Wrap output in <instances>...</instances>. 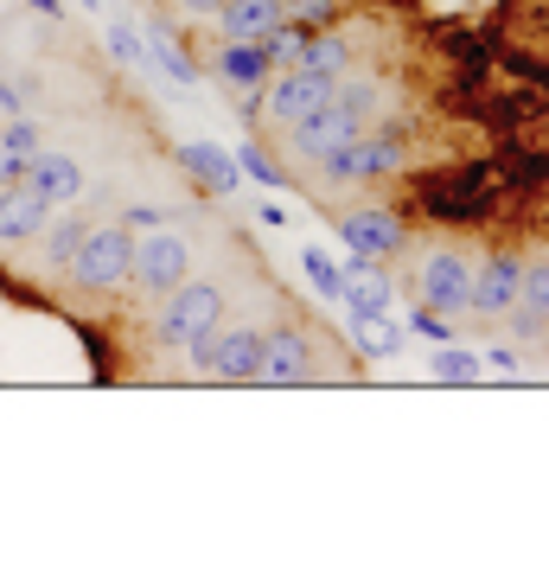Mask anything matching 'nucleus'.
Masks as SVG:
<instances>
[{
  "label": "nucleus",
  "mask_w": 549,
  "mask_h": 562,
  "mask_svg": "<svg viewBox=\"0 0 549 562\" xmlns=\"http://www.w3.org/2000/svg\"><path fill=\"white\" fill-rule=\"evenodd\" d=\"M65 276H70V288L90 294V301L128 288V281H135V231H128V224H97V231H83V244H77V256L65 262Z\"/></svg>",
  "instance_id": "1"
},
{
  "label": "nucleus",
  "mask_w": 549,
  "mask_h": 562,
  "mask_svg": "<svg viewBox=\"0 0 549 562\" xmlns=\"http://www.w3.org/2000/svg\"><path fill=\"white\" fill-rule=\"evenodd\" d=\"M339 97V77H326V70H307V65H288L269 77V90H262V109H269V122L281 128H294V122H307L313 109H326Z\"/></svg>",
  "instance_id": "2"
},
{
  "label": "nucleus",
  "mask_w": 549,
  "mask_h": 562,
  "mask_svg": "<svg viewBox=\"0 0 549 562\" xmlns=\"http://www.w3.org/2000/svg\"><path fill=\"white\" fill-rule=\"evenodd\" d=\"M211 319H224V288L217 281H179L167 294V307L154 314V339L160 346H186V333L211 326Z\"/></svg>",
  "instance_id": "3"
},
{
  "label": "nucleus",
  "mask_w": 549,
  "mask_h": 562,
  "mask_svg": "<svg viewBox=\"0 0 549 562\" xmlns=\"http://www.w3.org/2000/svg\"><path fill=\"white\" fill-rule=\"evenodd\" d=\"M473 269H480V262H467L460 249H435V256L422 262V276H415V294H422L435 314H473Z\"/></svg>",
  "instance_id": "4"
},
{
  "label": "nucleus",
  "mask_w": 549,
  "mask_h": 562,
  "mask_svg": "<svg viewBox=\"0 0 549 562\" xmlns=\"http://www.w3.org/2000/svg\"><path fill=\"white\" fill-rule=\"evenodd\" d=\"M358 128H365V115H351V109L333 97L326 109H313L307 122H294V128H288V154H294V160H320V154L345 147Z\"/></svg>",
  "instance_id": "5"
},
{
  "label": "nucleus",
  "mask_w": 549,
  "mask_h": 562,
  "mask_svg": "<svg viewBox=\"0 0 549 562\" xmlns=\"http://www.w3.org/2000/svg\"><path fill=\"white\" fill-rule=\"evenodd\" d=\"M186 276H192V249H186V237L154 231L147 244H135V281L147 288V294H172Z\"/></svg>",
  "instance_id": "6"
},
{
  "label": "nucleus",
  "mask_w": 549,
  "mask_h": 562,
  "mask_svg": "<svg viewBox=\"0 0 549 562\" xmlns=\"http://www.w3.org/2000/svg\"><path fill=\"white\" fill-rule=\"evenodd\" d=\"M517 288H524V262L517 256H492L473 269V314L480 319H505L517 307Z\"/></svg>",
  "instance_id": "7"
},
{
  "label": "nucleus",
  "mask_w": 549,
  "mask_h": 562,
  "mask_svg": "<svg viewBox=\"0 0 549 562\" xmlns=\"http://www.w3.org/2000/svg\"><path fill=\"white\" fill-rule=\"evenodd\" d=\"M339 237L351 244V256H390V249L410 244V231H403L390 211H378V205L345 211V217H339Z\"/></svg>",
  "instance_id": "8"
},
{
  "label": "nucleus",
  "mask_w": 549,
  "mask_h": 562,
  "mask_svg": "<svg viewBox=\"0 0 549 562\" xmlns=\"http://www.w3.org/2000/svg\"><path fill=\"white\" fill-rule=\"evenodd\" d=\"M211 70H217L231 90H262L274 77V58L262 52V38H224V45L211 52Z\"/></svg>",
  "instance_id": "9"
},
{
  "label": "nucleus",
  "mask_w": 549,
  "mask_h": 562,
  "mask_svg": "<svg viewBox=\"0 0 549 562\" xmlns=\"http://www.w3.org/2000/svg\"><path fill=\"white\" fill-rule=\"evenodd\" d=\"M307 371H313L307 333H294V326H274V333H262V378H269V384H301Z\"/></svg>",
  "instance_id": "10"
},
{
  "label": "nucleus",
  "mask_w": 549,
  "mask_h": 562,
  "mask_svg": "<svg viewBox=\"0 0 549 562\" xmlns=\"http://www.w3.org/2000/svg\"><path fill=\"white\" fill-rule=\"evenodd\" d=\"M45 217H52V205L38 199L26 179H20V186H0V244H26V237H38Z\"/></svg>",
  "instance_id": "11"
},
{
  "label": "nucleus",
  "mask_w": 549,
  "mask_h": 562,
  "mask_svg": "<svg viewBox=\"0 0 549 562\" xmlns=\"http://www.w3.org/2000/svg\"><path fill=\"white\" fill-rule=\"evenodd\" d=\"M179 167L199 179L205 192H217V199H224V192H237V160H231L217 140H186V147H179Z\"/></svg>",
  "instance_id": "12"
},
{
  "label": "nucleus",
  "mask_w": 549,
  "mask_h": 562,
  "mask_svg": "<svg viewBox=\"0 0 549 562\" xmlns=\"http://www.w3.org/2000/svg\"><path fill=\"white\" fill-rule=\"evenodd\" d=\"M26 186H33L45 205H70V199L83 192V173H77V160H70V154H33Z\"/></svg>",
  "instance_id": "13"
},
{
  "label": "nucleus",
  "mask_w": 549,
  "mask_h": 562,
  "mask_svg": "<svg viewBox=\"0 0 549 562\" xmlns=\"http://www.w3.org/2000/svg\"><path fill=\"white\" fill-rule=\"evenodd\" d=\"M211 371H217V378H231V384L262 378V333H256V326L224 333V339H217V358H211Z\"/></svg>",
  "instance_id": "14"
},
{
  "label": "nucleus",
  "mask_w": 549,
  "mask_h": 562,
  "mask_svg": "<svg viewBox=\"0 0 549 562\" xmlns=\"http://www.w3.org/2000/svg\"><path fill=\"white\" fill-rule=\"evenodd\" d=\"M345 276V307H351V314H390V276H378V269H371V256H358V262H345L339 269Z\"/></svg>",
  "instance_id": "15"
},
{
  "label": "nucleus",
  "mask_w": 549,
  "mask_h": 562,
  "mask_svg": "<svg viewBox=\"0 0 549 562\" xmlns=\"http://www.w3.org/2000/svg\"><path fill=\"white\" fill-rule=\"evenodd\" d=\"M281 26V0H224L217 7V33L224 38H262Z\"/></svg>",
  "instance_id": "16"
},
{
  "label": "nucleus",
  "mask_w": 549,
  "mask_h": 562,
  "mask_svg": "<svg viewBox=\"0 0 549 562\" xmlns=\"http://www.w3.org/2000/svg\"><path fill=\"white\" fill-rule=\"evenodd\" d=\"M345 154H351V173H358V179H390L396 167H403L396 135H351V140H345Z\"/></svg>",
  "instance_id": "17"
},
{
  "label": "nucleus",
  "mask_w": 549,
  "mask_h": 562,
  "mask_svg": "<svg viewBox=\"0 0 549 562\" xmlns=\"http://www.w3.org/2000/svg\"><path fill=\"white\" fill-rule=\"evenodd\" d=\"M301 65H307V70H326V77H345V65H351V45H345L333 26H320V33H307Z\"/></svg>",
  "instance_id": "18"
},
{
  "label": "nucleus",
  "mask_w": 549,
  "mask_h": 562,
  "mask_svg": "<svg viewBox=\"0 0 549 562\" xmlns=\"http://www.w3.org/2000/svg\"><path fill=\"white\" fill-rule=\"evenodd\" d=\"M351 339L371 351V358H396V346H403V333L383 314H351Z\"/></svg>",
  "instance_id": "19"
},
{
  "label": "nucleus",
  "mask_w": 549,
  "mask_h": 562,
  "mask_svg": "<svg viewBox=\"0 0 549 562\" xmlns=\"http://www.w3.org/2000/svg\"><path fill=\"white\" fill-rule=\"evenodd\" d=\"M262 52H269L274 65H301V52H307V26H294V20H281L274 33H262Z\"/></svg>",
  "instance_id": "20"
},
{
  "label": "nucleus",
  "mask_w": 549,
  "mask_h": 562,
  "mask_svg": "<svg viewBox=\"0 0 549 562\" xmlns=\"http://www.w3.org/2000/svg\"><path fill=\"white\" fill-rule=\"evenodd\" d=\"M435 378H441V384H473V378H480V358L447 339V346L435 351Z\"/></svg>",
  "instance_id": "21"
},
{
  "label": "nucleus",
  "mask_w": 549,
  "mask_h": 562,
  "mask_svg": "<svg viewBox=\"0 0 549 562\" xmlns=\"http://www.w3.org/2000/svg\"><path fill=\"white\" fill-rule=\"evenodd\" d=\"M281 20H294V26L320 33V26H333V20H339V0H281Z\"/></svg>",
  "instance_id": "22"
},
{
  "label": "nucleus",
  "mask_w": 549,
  "mask_h": 562,
  "mask_svg": "<svg viewBox=\"0 0 549 562\" xmlns=\"http://www.w3.org/2000/svg\"><path fill=\"white\" fill-rule=\"evenodd\" d=\"M301 262H307V281H313V288H320L326 301H339V294H345V276H339V262H333V256H326L320 244H313L307 256H301Z\"/></svg>",
  "instance_id": "23"
},
{
  "label": "nucleus",
  "mask_w": 549,
  "mask_h": 562,
  "mask_svg": "<svg viewBox=\"0 0 549 562\" xmlns=\"http://www.w3.org/2000/svg\"><path fill=\"white\" fill-rule=\"evenodd\" d=\"M83 231H90V224H77V217H65V224L52 231V244H45V262H52V269H65L70 256H77V244H83Z\"/></svg>",
  "instance_id": "24"
},
{
  "label": "nucleus",
  "mask_w": 549,
  "mask_h": 562,
  "mask_svg": "<svg viewBox=\"0 0 549 562\" xmlns=\"http://www.w3.org/2000/svg\"><path fill=\"white\" fill-rule=\"evenodd\" d=\"M154 65L167 70L172 83H199V65H192V58H186L179 45H167V38H154Z\"/></svg>",
  "instance_id": "25"
},
{
  "label": "nucleus",
  "mask_w": 549,
  "mask_h": 562,
  "mask_svg": "<svg viewBox=\"0 0 549 562\" xmlns=\"http://www.w3.org/2000/svg\"><path fill=\"white\" fill-rule=\"evenodd\" d=\"M517 307H537V314H549V262H530V269H524Z\"/></svg>",
  "instance_id": "26"
},
{
  "label": "nucleus",
  "mask_w": 549,
  "mask_h": 562,
  "mask_svg": "<svg viewBox=\"0 0 549 562\" xmlns=\"http://www.w3.org/2000/svg\"><path fill=\"white\" fill-rule=\"evenodd\" d=\"M505 326L517 333V346H537V339L549 333V314H537V307H512V314H505Z\"/></svg>",
  "instance_id": "27"
},
{
  "label": "nucleus",
  "mask_w": 549,
  "mask_h": 562,
  "mask_svg": "<svg viewBox=\"0 0 549 562\" xmlns=\"http://www.w3.org/2000/svg\"><path fill=\"white\" fill-rule=\"evenodd\" d=\"M237 160H243L237 173H249V179H262V186H288V173H281V167H274V160H269V154H262V147H243Z\"/></svg>",
  "instance_id": "28"
},
{
  "label": "nucleus",
  "mask_w": 549,
  "mask_h": 562,
  "mask_svg": "<svg viewBox=\"0 0 549 562\" xmlns=\"http://www.w3.org/2000/svg\"><path fill=\"white\" fill-rule=\"evenodd\" d=\"M339 103L351 109V115H371V109H378V83H339Z\"/></svg>",
  "instance_id": "29"
},
{
  "label": "nucleus",
  "mask_w": 549,
  "mask_h": 562,
  "mask_svg": "<svg viewBox=\"0 0 549 562\" xmlns=\"http://www.w3.org/2000/svg\"><path fill=\"white\" fill-rule=\"evenodd\" d=\"M0 147H13V154H38V128L33 122H7V128H0Z\"/></svg>",
  "instance_id": "30"
},
{
  "label": "nucleus",
  "mask_w": 549,
  "mask_h": 562,
  "mask_svg": "<svg viewBox=\"0 0 549 562\" xmlns=\"http://www.w3.org/2000/svg\"><path fill=\"white\" fill-rule=\"evenodd\" d=\"M109 52H115L122 65H141V38L128 33V26H109Z\"/></svg>",
  "instance_id": "31"
},
{
  "label": "nucleus",
  "mask_w": 549,
  "mask_h": 562,
  "mask_svg": "<svg viewBox=\"0 0 549 562\" xmlns=\"http://www.w3.org/2000/svg\"><path fill=\"white\" fill-rule=\"evenodd\" d=\"M33 167V154H13V147H0V186H20Z\"/></svg>",
  "instance_id": "32"
},
{
  "label": "nucleus",
  "mask_w": 549,
  "mask_h": 562,
  "mask_svg": "<svg viewBox=\"0 0 549 562\" xmlns=\"http://www.w3.org/2000/svg\"><path fill=\"white\" fill-rule=\"evenodd\" d=\"M410 326H415V333H422V339H441V346H447V339H453V326H447V314H435V307H428V314H415Z\"/></svg>",
  "instance_id": "33"
},
{
  "label": "nucleus",
  "mask_w": 549,
  "mask_h": 562,
  "mask_svg": "<svg viewBox=\"0 0 549 562\" xmlns=\"http://www.w3.org/2000/svg\"><path fill=\"white\" fill-rule=\"evenodd\" d=\"M186 7H192V13H217V7H224V0H186Z\"/></svg>",
  "instance_id": "34"
},
{
  "label": "nucleus",
  "mask_w": 549,
  "mask_h": 562,
  "mask_svg": "<svg viewBox=\"0 0 549 562\" xmlns=\"http://www.w3.org/2000/svg\"><path fill=\"white\" fill-rule=\"evenodd\" d=\"M0 109H7V115H13V109H20V97H13V90H7V83H0Z\"/></svg>",
  "instance_id": "35"
},
{
  "label": "nucleus",
  "mask_w": 549,
  "mask_h": 562,
  "mask_svg": "<svg viewBox=\"0 0 549 562\" xmlns=\"http://www.w3.org/2000/svg\"><path fill=\"white\" fill-rule=\"evenodd\" d=\"M38 13H58V7H65V0H33Z\"/></svg>",
  "instance_id": "36"
},
{
  "label": "nucleus",
  "mask_w": 549,
  "mask_h": 562,
  "mask_svg": "<svg viewBox=\"0 0 549 562\" xmlns=\"http://www.w3.org/2000/svg\"><path fill=\"white\" fill-rule=\"evenodd\" d=\"M77 7H103V0H77Z\"/></svg>",
  "instance_id": "37"
}]
</instances>
